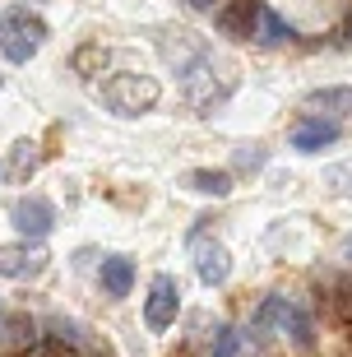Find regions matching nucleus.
Here are the masks:
<instances>
[{
    "label": "nucleus",
    "mask_w": 352,
    "mask_h": 357,
    "mask_svg": "<svg viewBox=\"0 0 352 357\" xmlns=\"http://www.w3.org/2000/svg\"><path fill=\"white\" fill-rule=\"evenodd\" d=\"M334 139H339V126L325 121V116H306L297 130H292V149H297V153H320V149H329Z\"/></svg>",
    "instance_id": "nucleus-8"
},
{
    "label": "nucleus",
    "mask_w": 352,
    "mask_h": 357,
    "mask_svg": "<svg viewBox=\"0 0 352 357\" xmlns=\"http://www.w3.org/2000/svg\"><path fill=\"white\" fill-rule=\"evenodd\" d=\"M0 334H5V344L14 348V353H28V348H38V325L28 316H5V325H0Z\"/></svg>",
    "instance_id": "nucleus-13"
},
{
    "label": "nucleus",
    "mask_w": 352,
    "mask_h": 357,
    "mask_svg": "<svg viewBox=\"0 0 352 357\" xmlns=\"http://www.w3.org/2000/svg\"><path fill=\"white\" fill-rule=\"evenodd\" d=\"M236 348H241V334L222 325V330H218V339H213V357H236Z\"/></svg>",
    "instance_id": "nucleus-19"
},
{
    "label": "nucleus",
    "mask_w": 352,
    "mask_h": 357,
    "mask_svg": "<svg viewBox=\"0 0 352 357\" xmlns=\"http://www.w3.org/2000/svg\"><path fill=\"white\" fill-rule=\"evenodd\" d=\"M171 357H195V353H190V348H181V353H171Z\"/></svg>",
    "instance_id": "nucleus-23"
},
{
    "label": "nucleus",
    "mask_w": 352,
    "mask_h": 357,
    "mask_svg": "<svg viewBox=\"0 0 352 357\" xmlns=\"http://www.w3.org/2000/svg\"><path fill=\"white\" fill-rule=\"evenodd\" d=\"M348 260H352V241H348Z\"/></svg>",
    "instance_id": "nucleus-24"
},
{
    "label": "nucleus",
    "mask_w": 352,
    "mask_h": 357,
    "mask_svg": "<svg viewBox=\"0 0 352 357\" xmlns=\"http://www.w3.org/2000/svg\"><path fill=\"white\" fill-rule=\"evenodd\" d=\"M325 185H334L339 195H348V199H352V162H339V167H329V172H325Z\"/></svg>",
    "instance_id": "nucleus-18"
},
{
    "label": "nucleus",
    "mask_w": 352,
    "mask_h": 357,
    "mask_svg": "<svg viewBox=\"0 0 352 357\" xmlns=\"http://www.w3.org/2000/svg\"><path fill=\"white\" fill-rule=\"evenodd\" d=\"M162 98V84L153 75H112L102 84V102L116 112V116H139Z\"/></svg>",
    "instance_id": "nucleus-2"
},
{
    "label": "nucleus",
    "mask_w": 352,
    "mask_h": 357,
    "mask_svg": "<svg viewBox=\"0 0 352 357\" xmlns=\"http://www.w3.org/2000/svg\"><path fill=\"white\" fill-rule=\"evenodd\" d=\"M334 38H339V47H352V10H348V19L339 24V33H334Z\"/></svg>",
    "instance_id": "nucleus-21"
},
{
    "label": "nucleus",
    "mask_w": 352,
    "mask_h": 357,
    "mask_svg": "<svg viewBox=\"0 0 352 357\" xmlns=\"http://www.w3.org/2000/svg\"><path fill=\"white\" fill-rule=\"evenodd\" d=\"M102 288H107V297H130V288H135V265L125 260V255L102 260Z\"/></svg>",
    "instance_id": "nucleus-12"
},
{
    "label": "nucleus",
    "mask_w": 352,
    "mask_h": 357,
    "mask_svg": "<svg viewBox=\"0 0 352 357\" xmlns=\"http://www.w3.org/2000/svg\"><path fill=\"white\" fill-rule=\"evenodd\" d=\"M33 172H38V144H33V139H14L10 153H5V176H10L14 185H24Z\"/></svg>",
    "instance_id": "nucleus-11"
},
{
    "label": "nucleus",
    "mask_w": 352,
    "mask_h": 357,
    "mask_svg": "<svg viewBox=\"0 0 352 357\" xmlns=\"http://www.w3.org/2000/svg\"><path fill=\"white\" fill-rule=\"evenodd\" d=\"M325 306H329V320H334L339 330H352V278H339V274H329Z\"/></svg>",
    "instance_id": "nucleus-10"
},
{
    "label": "nucleus",
    "mask_w": 352,
    "mask_h": 357,
    "mask_svg": "<svg viewBox=\"0 0 352 357\" xmlns=\"http://www.w3.org/2000/svg\"><path fill=\"white\" fill-rule=\"evenodd\" d=\"M0 325H5V316H0Z\"/></svg>",
    "instance_id": "nucleus-25"
},
{
    "label": "nucleus",
    "mask_w": 352,
    "mask_h": 357,
    "mask_svg": "<svg viewBox=\"0 0 352 357\" xmlns=\"http://www.w3.org/2000/svg\"><path fill=\"white\" fill-rule=\"evenodd\" d=\"M52 251L42 246V241H10V246H0V274L5 278H38L47 269Z\"/></svg>",
    "instance_id": "nucleus-4"
},
{
    "label": "nucleus",
    "mask_w": 352,
    "mask_h": 357,
    "mask_svg": "<svg viewBox=\"0 0 352 357\" xmlns=\"http://www.w3.org/2000/svg\"><path fill=\"white\" fill-rule=\"evenodd\" d=\"M287 334H292L301 348H311V344H315V325H311V316L292 306V316H287Z\"/></svg>",
    "instance_id": "nucleus-17"
},
{
    "label": "nucleus",
    "mask_w": 352,
    "mask_h": 357,
    "mask_svg": "<svg viewBox=\"0 0 352 357\" xmlns=\"http://www.w3.org/2000/svg\"><path fill=\"white\" fill-rule=\"evenodd\" d=\"M42 42H47V24H42L28 5L0 14V56H5L10 66H28V61L42 52Z\"/></svg>",
    "instance_id": "nucleus-1"
},
{
    "label": "nucleus",
    "mask_w": 352,
    "mask_h": 357,
    "mask_svg": "<svg viewBox=\"0 0 352 357\" xmlns=\"http://www.w3.org/2000/svg\"><path fill=\"white\" fill-rule=\"evenodd\" d=\"M185 185H190V190H199V195H213V199H222V195H232V172H213V167H195V172L185 176Z\"/></svg>",
    "instance_id": "nucleus-14"
},
{
    "label": "nucleus",
    "mask_w": 352,
    "mask_h": 357,
    "mask_svg": "<svg viewBox=\"0 0 352 357\" xmlns=\"http://www.w3.org/2000/svg\"><path fill=\"white\" fill-rule=\"evenodd\" d=\"M33 353H38V357H79L75 348H66V339H47V344H38Z\"/></svg>",
    "instance_id": "nucleus-20"
},
{
    "label": "nucleus",
    "mask_w": 352,
    "mask_h": 357,
    "mask_svg": "<svg viewBox=\"0 0 352 357\" xmlns=\"http://www.w3.org/2000/svg\"><path fill=\"white\" fill-rule=\"evenodd\" d=\"M190 5H195V10H213V0H190Z\"/></svg>",
    "instance_id": "nucleus-22"
},
{
    "label": "nucleus",
    "mask_w": 352,
    "mask_h": 357,
    "mask_svg": "<svg viewBox=\"0 0 352 357\" xmlns=\"http://www.w3.org/2000/svg\"><path fill=\"white\" fill-rule=\"evenodd\" d=\"M306 112H315V116H343V112H352V89H325V93H311L306 98Z\"/></svg>",
    "instance_id": "nucleus-15"
},
{
    "label": "nucleus",
    "mask_w": 352,
    "mask_h": 357,
    "mask_svg": "<svg viewBox=\"0 0 352 357\" xmlns=\"http://www.w3.org/2000/svg\"><path fill=\"white\" fill-rule=\"evenodd\" d=\"M195 269H199V278H204L209 288H218V283H227V274H232V255H227V246L199 237L195 241Z\"/></svg>",
    "instance_id": "nucleus-6"
},
{
    "label": "nucleus",
    "mask_w": 352,
    "mask_h": 357,
    "mask_svg": "<svg viewBox=\"0 0 352 357\" xmlns=\"http://www.w3.org/2000/svg\"><path fill=\"white\" fill-rule=\"evenodd\" d=\"M10 223L19 227L28 241H42V237L56 227V204H52L47 195H24V199H14Z\"/></svg>",
    "instance_id": "nucleus-5"
},
{
    "label": "nucleus",
    "mask_w": 352,
    "mask_h": 357,
    "mask_svg": "<svg viewBox=\"0 0 352 357\" xmlns=\"http://www.w3.org/2000/svg\"><path fill=\"white\" fill-rule=\"evenodd\" d=\"M176 311H181V283L171 274H158L148 288V302H144V325L167 330V325H176Z\"/></svg>",
    "instance_id": "nucleus-3"
},
{
    "label": "nucleus",
    "mask_w": 352,
    "mask_h": 357,
    "mask_svg": "<svg viewBox=\"0 0 352 357\" xmlns=\"http://www.w3.org/2000/svg\"><path fill=\"white\" fill-rule=\"evenodd\" d=\"M260 10H264V0H232V5L218 14V28L227 33V38H255Z\"/></svg>",
    "instance_id": "nucleus-7"
},
{
    "label": "nucleus",
    "mask_w": 352,
    "mask_h": 357,
    "mask_svg": "<svg viewBox=\"0 0 352 357\" xmlns=\"http://www.w3.org/2000/svg\"><path fill=\"white\" fill-rule=\"evenodd\" d=\"M255 38H260L264 47H278V42L292 38V28L278 19V10H269V5H264V10H260V24H255Z\"/></svg>",
    "instance_id": "nucleus-16"
},
{
    "label": "nucleus",
    "mask_w": 352,
    "mask_h": 357,
    "mask_svg": "<svg viewBox=\"0 0 352 357\" xmlns=\"http://www.w3.org/2000/svg\"><path fill=\"white\" fill-rule=\"evenodd\" d=\"M287 316H292V302L287 297H264V306L255 311V339H274V330L287 334Z\"/></svg>",
    "instance_id": "nucleus-9"
}]
</instances>
